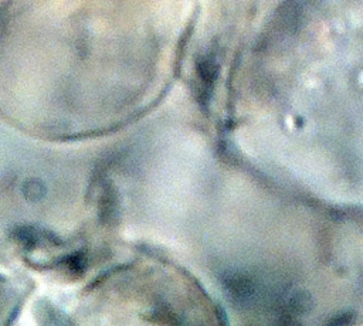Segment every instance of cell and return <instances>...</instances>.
I'll return each mask as SVG.
<instances>
[{"mask_svg": "<svg viewBox=\"0 0 363 326\" xmlns=\"http://www.w3.org/2000/svg\"><path fill=\"white\" fill-rule=\"evenodd\" d=\"M58 326H223L206 289L173 262L133 254L94 274L67 302Z\"/></svg>", "mask_w": 363, "mask_h": 326, "instance_id": "cell-1", "label": "cell"}, {"mask_svg": "<svg viewBox=\"0 0 363 326\" xmlns=\"http://www.w3.org/2000/svg\"><path fill=\"white\" fill-rule=\"evenodd\" d=\"M20 308V292L0 274V326H11Z\"/></svg>", "mask_w": 363, "mask_h": 326, "instance_id": "cell-2", "label": "cell"}]
</instances>
